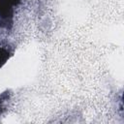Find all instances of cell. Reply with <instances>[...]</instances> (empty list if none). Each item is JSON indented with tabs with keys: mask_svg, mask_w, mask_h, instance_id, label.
I'll return each instance as SVG.
<instances>
[{
	"mask_svg": "<svg viewBox=\"0 0 124 124\" xmlns=\"http://www.w3.org/2000/svg\"><path fill=\"white\" fill-rule=\"evenodd\" d=\"M20 0H0V26L10 29L13 23L14 9Z\"/></svg>",
	"mask_w": 124,
	"mask_h": 124,
	"instance_id": "obj_1",
	"label": "cell"
},
{
	"mask_svg": "<svg viewBox=\"0 0 124 124\" xmlns=\"http://www.w3.org/2000/svg\"><path fill=\"white\" fill-rule=\"evenodd\" d=\"M11 55H12V53H11L9 47L0 46V68L9 60Z\"/></svg>",
	"mask_w": 124,
	"mask_h": 124,
	"instance_id": "obj_2",
	"label": "cell"
}]
</instances>
